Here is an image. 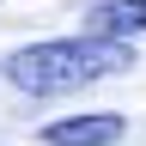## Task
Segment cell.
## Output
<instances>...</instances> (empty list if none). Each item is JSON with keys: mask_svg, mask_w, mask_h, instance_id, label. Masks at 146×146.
<instances>
[{"mask_svg": "<svg viewBox=\"0 0 146 146\" xmlns=\"http://www.w3.org/2000/svg\"><path fill=\"white\" fill-rule=\"evenodd\" d=\"M134 67V49L128 36H49V43H31V49H12L6 55V85L31 91V98H61V91H79L91 79H110V73H128Z\"/></svg>", "mask_w": 146, "mask_h": 146, "instance_id": "6da1fadb", "label": "cell"}, {"mask_svg": "<svg viewBox=\"0 0 146 146\" xmlns=\"http://www.w3.org/2000/svg\"><path fill=\"white\" fill-rule=\"evenodd\" d=\"M122 116H110V110H98V116H67V122H49L43 140L49 146H116L122 140Z\"/></svg>", "mask_w": 146, "mask_h": 146, "instance_id": "7a4b0ae2", "label": "cell"}, {"mask_svg": "<svg viewBox=\"0 0 146 146\" xmlns=\"http://www.w3.org/2000/svg\"><path fill=\"white\" fill-rule=\"evenodd\" d=\"M146 31V0H98L91 6V36H140Z\"/></svg>", "mask_w": 146, "mask_h": 146, "instance_id": "3957f363", "label": "cell"}]
</instances>
